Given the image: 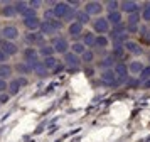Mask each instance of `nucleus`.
Masks as SVG:
<instances>
[{"label": "nucleus", "instance_id": "nucleus-1", "mask_svg": "<svg viewBox=\"0 0 150 142\" xmlns=\"http://www.w3.org/2000/svg\"><path fill=\"white\" fill-rule=\"evenodd\" d=\"M83 10L88 14L89 17L93 19V17H101L103 10H105V5H103L101 2H98V0H91V2H86L84 5H83Z\"/></svg>", "mask_w": 150, "mask_h": 142}, {"label": "nucleus", "instance_id": "nucleus-2", "mask_svg": "<svg viewBox=\"0 0 150 142\" xmlns=\"http://www.w3.org/2000/svg\"><path fill=\"white\" fill-rule=\"evenodd\" d=\"M22 56H24V63H27L29 66H30V69H34L41 63V56H39V51L35 47H25Z\"/></svg>", "mask_w": 150, "mask_h": 142}, {"label": "nucleus", "instance_id": "nucleus-3", "mask_svg": "<svg viewBox=\"0 0 150 142\" xmlns=\"http://www.w3.org/2000/svg\"><path fill=\"white\" fill-rule=\"evenodd\" d=\"M91 26H93V32L96 34V36H106V34L110 32V22L106 20V17H96V19H93V22H91Z\"/></svg>", "mask_w": 150, "mask_h": 142}, {"label": "nucleus", "instance_id": "nucleus-4", "mask_svg": "<svg viewBox=\"0 0 150 142\" xmlns=\"http://www.w3.org/2000/svg\"><path fill=\"white\" fill-rule=\"evenodd\" d=\"M14 7H15L17 15H22V19H27V17H34V15H37V12H35L34 9H30L29 2L19 0V2H15L14 4Z\"/></svg>", "mask_w": 150, "mask_h": 142}, {"label": "nucleus", "instance_id": "nucleus-5", "mask_svg": "<svg viewBox=\"0 0 150 142\" xmlns=\"http://www.w3.org/2000/svg\"><path fill=\"white\" fill-rule=\"evenodd\" d=\"M51 46L54 47V53L56 54H64L69 51V41L66 39V37H62V36H56V37H52V42H51Z\"/></svg>", "mask_w": 150, "mask_h": 142}, {"label": "nucleus", "instance_id": "nucleus-6", "mask_svg": "<svg viewBox=\"0 0 150 142\" xmlns=\"http://www.w3.org/2000/svg\"><path fill=\"white\" fill-rule=\"evenodd\" d=\"M113 71H115L116 78H118V83L120 85H125L130 78V71H128V64H125L123 61L120 63H116V66L113 68Z\"/></svg>", "mask_w": 150, "mask_h": 142}, {"label": "nucleus", "instance_id": "nucleus-7", "mask_svg": "<svg viewBox=\"0 0 150 142\" xmlns=\"http://www.w3.org/2000/svg\"><path fill=\"white\" fill-rule=\"evenodd\" d=\"M0 34H2V37L5 41H12V42H15V41L19 39V36H21V32H19V27L14 26V24H7V26L2 27V31H0Z\"/></svg>", "mask_w": 150, "mask_h": 142}, {"label": "nucleus", "instance_id": "nucleus-8", "mask_svg": "<svg viewBox=\"0 0 150 142\" xmlns=\"http://www.w3.org/2000/svg\"><path fill=\"white\" fill-rule=\"evenodd\" d=\"M62 61H64V66L69 68V69H78V68L81 66V56H78V54L71 53V51H68V53L62 56Z\"/></svg>", "mask_w": 150, "mask_h": 142}, {"label": "nucleus", "instance_id": "nucleus-9", "mask_svg": "<svg viewBox=\"0 0 150 142\" xmlns=\"http://www.w3.org/2000/svg\"><path fill=\"white\" fill-rule=\"evenodd\" d=\"M25 42L29 44V47H34V46H44V44H47L46 42V36H42L39 31L37 32H27L25 34Z\"/></svg>", "mask_w": 150, "mask_h": 142}, {"label": "nucleus", "instance_id": "nucleus-10", "mask_svg": "<svg viewBox=\"0 0 150 142\" xmlns=\"http://www.w3.org/2000/svg\"><path fill=\"white\" fill-rule=\"evenodd\" d=\"M29 81L25 76H19V78H14V80H10L8 81V90H7V93L12 96V95H17L19 91H21V88L22 86H25Z\"/></svg>", "mask_w": 150, "mask_h": 142}, {"label": "nucleus", "instance_id": "nucleus-11", "mask_svg": "<svg viewBox=\"0 0 150 142\" xmlns=\"http://www.w3.org/2000/svg\"><path fill=\"white\" fill-rule=\"evenodd\" d=\"M142 10V5L138 2H133V0H125L120 4V12L127 14V15H132V14H137Z\"/></svg>", "mask_w": 150, "mask_h": 142}, {"label": "nucleus", "instance_id": "nucleus-12", "mask_svg": "<svg viewBox=\"0 0 150 142\" xmlns=\"http://www.w3.org/2000/svg\"><path fill=\"white\" fill-rule=\"evenodd\" d=\"M22 24L27 29V32H37L41 29L42 20L39 15H34V17H27V19H22Z\"/></svg>", "mask_w": 150, "mask_h": 142}, {"label": "nucleus", "instance_id": "nucleus-13", "mask_svg": "<svg viewBox=\"0 0 150 142\" xmlns=\"http://www.w3.org/2000/svg\"><path fill=\"white\" fill-rule=\"evenodd\" d=\"M101 81L106 86H118L120 85L113 69H105V71H101Z\"/></svg>", "mask_w": 150, "mask_h": 142}, {"label": "nucleus", "instance_id": "nucleus-14", "mask_svg": "<svg viewBox=\"0 0 150 142\" xmlns=\"http://www.w3.org/2000/svg\"><path fill=\"white\" fill-rule=\"evenodd\" d=\"M0 49L4 51V53L7 54L8 58L10 56H15V54L19 53V46L15 44V42H12V41H2V44H0Z\"/></svg>", "mask_w": 150, "mask_h": 142}, {"label": "nucleus", "instance_id": "nucleus-15", "mask_svg": "<svg viewBox=\"0 0 150 142\" xmlns=\"http://www.w3.org/2000/svg\"><path fill=\"white\" fill-rule=\"evenodd\" d=\"M125 51L130 54H133V56H142L143 54V47L137 42V41H128L127 44H125Z\"/></svg>", "mask_w": 150, "mask_h": 142}, {"label": "nucleus", "instance_id": "nucleus-16", "mask_svg": "<svg viewBox=\"0 0 150 142\" xmlns=\"http://www.w3.org/2000/svg\"><path fill=\"white\" fill-rule=\"evenodd\" d=\"M0 15H2L4 19H12V17H15V15H17V12H15L14 4H10V2L4 4V5L0 7Z\"/></svg>", "mask_w": 150, "mask_h": 142}, {"label": "nucleus", "instance_id": "nucleus-17", "mask_svg": "<svg viewBox=\"0 0 150 142\" xmlns=\"http://www.w3.org/2000/svg\"><path fill=\"white\" fill-rule=\"evenodd\" d=\"M81 42L84 44V46L88 47V49H91V47H95V42H96V34L93 32V31H84L81 36Z\"/></svg>", "mask_w": 150, "mask_h": 142}, {"label": "nucleus", "instance_id": "nucleus-18", "mask_svg": "<svg viewBox=\"0 0 150 142\" xmlns=\"http://www.w3.org/2000/svg\"><path fill=\"white\" fill-rule=\"evenodd\" d=\"M83 26L81 24H78V22H71L68 26V34L71 36V37H74V39H78V37H81L83 36Z\"/></svg>", "mask_w": 150, "mask_h": 142}, {"label": "nucleus", "instance_id": "nucleus-19", "mask_svg": "<svg viewBox=\"0 0 150 142\" xmlns=\"http://www.w3.org/2000/svg\"><path fill=\"white\" fill-rule=\"evenodd\" d=\"M74 22H78V24H81V26L84 27V26H88V24H91V22H93V19H91L88 14H86V12L81 9V10H76V19H74Z\"/></svg>", "mask_w": 150, "mask_h": 142}, {"label": "nucleus", "instance_id": "nucleus-20", "mask_svg": "<svg viewBox=\"0 0 150 142\" xmlns=\"http://www.w3.org/2000/svg\"><path fill=\"white\" fill-rule=\"evenodd\" d=\"M106 20L110 22V26H118V24H122L123 20V14L120 10H116V12H108L106 14Z\"/></svg>", "mask_w": 150, "mask_h": 142}, {"label": "nucleus", "instance_id": "nucleus-21", "mask_svg": "<svg viewBox=\"0 0 150 142\" xmlns=\"http://www.w3.org/2000/svg\"><path fill=\"white\" fill-rule=\"evenodd\" d=\"M115 66H116V59L111 56V54L105 56V58L100 61V68H101L103 71H105V69H113Z\"/></svg>", "mask_w": 150, "mask_h": 142}, {"label": "nucleus", "instance_id": "nucleus-22", "mask_svg": "<svg viewBox=\"0 0 150 142\" xmlns=\"http://www.w3.org/2000/svg\"><path fill=\"white\" fill-rule=\"evenodd\" d=\"M145 68L142 61H132L128 64V71H130V76H138V74L142 73V69Z\"/></svg>", "mask_w": 150, "mask_h": 142}, {"label": "nucleus", "instance_id": "nucleus-23", "mask_svg": "<svg viewBox=\"0 0 150 142\" xmlns=\"http://www.w3.org/2000/svg\"><path fill=\"white\" fill-rule=\"evenodd\" d=\"M39 32L42 34V36H46V37H52L54 34H57L56 32V29L51 24H49L47 20H42V24H41V29H39Z\"/></svg>", "mask_w": 150, "mask_h": 142}, {"label": "nucleus", "instance_id": "nucleus-24", "mask_svg": "<svg viewBox=\"0 0 150 142\" xmlns=\"http://www.w3.org/2000/svg\"><path fill=\"white\" fill-rule=\"evenodd\" d=\"M39 56H41L42 59H46V58H51V56H54V47L51 46V44H44V46H41L39 49Z\"/></svg>", "mask_w": 150, "mask_h": 142}, {"label": "nucleus", "instance_id": "nucleus-25", "mask_svg": "<svg viewBox=\"0 0 150 142\" xmlns=\"http://www.w3.org/2000/svg\"><path fill=\"white\" fill-rule=\"evenodd\" d=\"M14 73V68L10 66L8 63H4V64H0V78L2 80H8L10 76Z\"/></svg>", "mask_w": 150, "mask_h": 142}, {"label": "nucleus", "instance_id": "nucleus-26", "mask_svg": "<svg viewBox=\"0 0 150 142\" xmlns=\"http://www.w3.org/2000/svg\"><path fill=\"white\" fill-rule=\"evenodd\" d=\"M42 64H44V68H46L47 71H54L56 68L59 66V63H57V59H56V56H51V58L42 59Z\"/></svg>", "mask_w": 150, "mask_h": 142}, {"label": "nucleus", "instance_id": "nucleus-27", "mask_svg": "<svg viewBox=\"0 0 150 142\" xmlns=\"http://www.w3.org/2000/svg\"><path fill=\"white\" fill-rule=\"evenodd\" d=\"M88 47L83 44L81 41H74L73 44H71V53H74V54H78V56H83V53L86 51Z\"/></svg>", "mask_w": 150, "mask_h": 142}, {"label": "nucleus", "instance_id": "nucleus-28", "mask_svg": "<svg viewBox=\"0 0 150 142\" xmlns=\"http://www.w3.org/2000/svg\"><path fill=\"white\" fill-rule=\"evenodd\" d=\"M15 73L22 74V76H25V74H30L32 73V69H30V66H29L27 63H17L15 64Z\"/></svg>", "mask_w": 150, "mask_h": 142}, {"label": "nucleus", "instance_id": "nucleus-29", "mask_svg": "<svg viewBox=\"0 0 150 142\" xmlns=\"http://www.w3.org/2000/svg\"><path fill=\"white\" fill-rule=\"evenodd\" d=\"M140 15H142V20H143V22L150 24V2H145V4H142Z\"/></svg>", "mask_w": 150, "mask_h": 142}, {"label": "nucleus", "instance_id": "nucleus-30", "mask_svg": "<svg viewBox=\"0 0 150 142\" xmlns=\"http://www.w3.org/2000/svg\"><path fill=\"white\" fill-rule=\"evenodd\" d=\"M108 44H110L108 36H96L95 47H98V49H105V47H108Z\"/></svg>", "mask_w": 150, "mask_h": 142}, {"label": "nucleus", "instance_id": "nucleus-31", "mask_svg": "<svg viewBox=\"0 0 150 142\" xmlns=\"http://www.w3.org/2000/svg\"><path fill=\"white\" fill-rule=\"evenodd\" d=\"M32 73L35 74V76H39V78H46V76H49V71L44 68V64H42V61L37 64V66L32 69Z\"/></svg>", "mask_w": 150, "mask_h": 142}, {"label": "nucleus", "instance_id": "nucleus-32", "mask_svg": "<svg viewBox=\"0 0 150 142\" xmlns=\"http://www.w3.org/2000/svg\"><path fill=\"white\" fill-rule=\"evenodd\" d=\"M140 20H142V15H140V12H137L127 17V24L128 26H140Z\"/></svg>", "mask_w": 150, "mask_h": 142}, {"label": "nucleus", "instance_id": "nucleus-33", "mask_svg": "<svg viewBox=\"0 0 150 142\" xmlns=\"http://www.w3.org/2000/svg\"><path fill=\"white\" fill-rule=\"evenodd\" d=\"M140 36H142V39L145 44H150V27L149 26H140Z\"/></svg>", "mask_w": 150, "mask_h": 142}, {"label": "nucleus", "instance_id": "nucleus-34", "mask_svg": "<svg viewBox=\"0 0 150 142\" xmlns=\"http://www.w3.org/2000/svg\"><path fill=\"white\" fill-rule=\"evenodd\" d=\"M81 61L86 63V64L93 63V61H95V51H93V49H86V51L83 53V56H81Z\"/></svg>", "mask_w": 150, "mask_h": 142}, {"label": "nucleus", "instance_id": "nucleus-35", "mask_svg": "<svg viewBox=\"0 0 150 142\" xmlns=\"http://www.w3.org/2000/svg\"><path fill=\"white\" fill-rule=\"evenodd\" d=\"M111 56H113L115 59H123V58H125V46H113Z\"/></svg>", "mask_w": 150, "mask_h": 142}, {"label": "nucleus", "instance_id": "nucleus-36", "mask_svg": "<svg viewBox=\"0 0 150 142\" xmlns=\"http://www.w3.org/2000/svg\"><path fill=\"white\" fill-rule=\"evenodd\" d=\"M105 7H106V10H108V12H116V10H120V4H118V2H115V0H110V2H106V4H105Z\"/></svg>", "mask_w": 150, "mask_h": 142}, {"label": "nucleus", "instance_id": "nucleus-37", "mask_svg": "<svg viewBox=\"0 0 150 142\" xmlns=\"http://www.w3.org/2000/svg\"><path fill=\"white\" fill-rule=\"evenodd\" d=\"M138 80L142 81V83H143V81H147V80H150V64L142 69V73L138 74Z\"/></svg>", "mask_w": 150, "mask_h": 142}, {"label": "nucleus", "instance_id": "nucleus-38", "mask_svg": "<svg viewBox=\"0 0 150 142\" xmlns=\"http://www.w3.org/2000/svg\"><path fill=\"white\" fill-rule=\"evenodd\" d=\"M140 83H142V81L138 80L137 76H130V78H128V81H127L125 85H127L128 88H138V86H140Z\"/></svg>", "mask_w": 150, "mask_h": 142}, {"label": "nucleus", "instance_id": "nucleus-39", "mask_svg": "<svg viewBox=\"0 0 150 142\" xmlns=\"http://www.w3.org/2000/svg\"><path fill=\"white\" fill-rule=\"evenodd\" d=\"M7 90H8V81L0 78V93H7Z\"/></svg>", "mask_w": 150, "mask_h": 142}, {"label": "nucleus", "instance_id": "nucleus-40", "mask_svg": "<svg viewBox=\"0 0 150 142\" xmlns=\"http://www.w3.org/2000/svg\"><path fill=\"white\" fill-rule=\"evenodd\" d=\"M8 98H10V95H8V93H0V103H2V105H4V103H7Z\"/></svg>", "mask_w": 150, "mask_h": 142}, {"label": "nucleus", "instance_id": "nucleus-41", "mask_svg": "<svg viewBox=\"0 0 150 142\" xmlns=\"http://www.w3.org/2000/svg\"><path fill=\"white\" fill-rule=\"evenodd\" d=\"M7 61H8V56L0 49V64H4V63H7Z\"/></svg>", "mask_w": 150, "mask_h": 142}, {"label": "nucleus", "instance_id": "nucleus-42", "mask_svg": "<svg viewBox=\"0 0 150 142\" xmlns=\"http://www.w3.org/2000/svg\"><path fill=\"white\" fill-rule=\"evenodd\" d=\"M29 5H30V9H34L35 12H37V9L42 7V2H29Z\"/></svg>", "mask_w": 150, "mask_h": 142}, {"label": "nucleus", "instance_id": "nucleus-43", "mask_svg": "<svg viewBox=\"0 0 150 142\" xmlns=\"http://www.w3.org/2000/svg\"><path fill=\"white\" fill-rule=\"evenodd\" d=\"M142 86L145 88V90H150V80H147V81H143V83H142Z\"/></svg>", "mask_w": 150, "mask_h": 142}, {"label": "nucleus", "instance_id": "nucleus-44", "mask_svg": "<svg viewBox=\"0 0 150 142\" xmlns=\"http://www.w3.org/2000/svg\"><path fill=\"white\" fill-rule=\"evenodd\" d=\"M61 69H62V66H61V64H59V66H57V68H56V69H54V71H52V73H59V71H61Z\"/></svg>", "mask_w": 150, "mask_h": 142}, {"label": "nucleus", "instance_id": "nucleus-45", "mask_svg": "<svg viewBox=\"0 0 150 142\" xmlns=\"http://www.w3.org/2000/svg\"><path fill=\"white\" fill-rule=\"evenodd\" d=\"M2 41H4V37H2V34H0V44H2Z\"/></svg>", "mask_w": 150, "mask_h": 142}, {"label": "nucleus", "instance_id": "nucleus-46", "mask_svg": "<svg viewBox=\"0 0 150 142\" xmlns=\"http://www.w3.org/2000/svg\"><path fill=\"white\" fill-rule=\"evenodd\" d=\"M149 63H150V54H149Z\"/></svg>", "mask_w": 150, "mask_h": 142}]
</instances>
